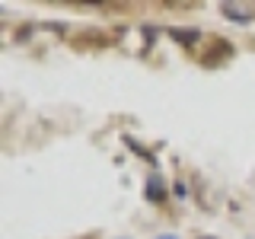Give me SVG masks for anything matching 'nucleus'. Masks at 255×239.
I'll return each instance as SVG.
<instances>
[{
    "label": "nucleus",
    "instance_id": "nucleus-3",
    "mask_svg": "<svg viewBox=\"0 0 255 239\" xmlns=\"http://www.w3.org/2000/svg\"><path fill=\"white\" fill-rule=\"evenodd\" d=\"M156 239H179V236H172V233H166V236H156Z\"/></svg>",
    "mask_w": 255,
    "mask_h": 239
},
{
    "label": "nucleus",
    "instance_id": "nucleus-2",
    "mask_svg": "<svg viewBox=\"0 0 255 239\" xmlns=\"http://www.w3.org/2000/svg\"><path fill=\"white\" fill-rule=\"evenodd\" d=\"M223 13L233 16V19H239V22H249V19H252V16H246L243 10H236V6H223Z\"/></svg>",
    "mask_w": 255,
    "mask_h": 239
},
{
    "label": "nucleus",
    "instance_id": "nucleus-1",
    "mask_svg": "<svg viewBox=\"0 0 255 239\" xmlns=\"http://www.w3.org/2000/svg\"><path fill=\"white\" fill-rule=\"evenodd\" d=\"M163 195H166V191H163L159 175H150V179H147V198H150V201H163Z\"/></svg>",
    "mask_w": 255,
    "mask_h": 239
}]
</instances>
